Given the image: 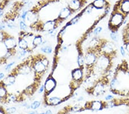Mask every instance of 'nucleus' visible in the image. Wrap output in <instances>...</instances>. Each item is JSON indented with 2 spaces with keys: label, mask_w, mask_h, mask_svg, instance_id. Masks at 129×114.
<instances>
[{
  "label": "nucleus",
  "mask_w": 129,
  "mask_h": 114,
  "mask_svg": "<svg viewBox=\"0 0 129 114\" xmlns=\"http://www.w3.org/2000/svg\"><path fill=\"white\" fill-rule=\"evenodd\" d=\"M114 59L115 58H113L110 56L105 54H99L94 66L91 70L88 78L91 77L99 78L107 74L111 70Z\"/></svg>",
  "instance_id": "1"
},
{
  "label": "nucleus",
  "mask_w": 129,
  "mask_h": 114,
  "mask_svg": "<svg viewBox=\"0 0 129 114\" xmlns=\"http://www.w3.org/2000/svg\"><path fill=\"white\" fill-rule=\"evenodd\" d=\"M111 72L95 80L92 86L85 89L86 92L88 95L94 97L104 96L107 90L109 89L110 81L113 76V73H111Z\"/></svg>",
  "instance_id": "2"
},
{
  "label": "nucleus",
  "mask_w": 129,
  "mask_h": 114,
  "mask_svg": "<svg viewBox=\"0 0 129 114\" xmlns=\"http://www.w3.org/2000/svg\"><path fill=\"white\" fill-rule=\"evenodd\" d=\"M127 18L116 8L113 7L108 21V28L110 31H118L123 26L124 20Z\"/></svg>",
  "instance_id": "3"
},
{
  "label": "nucleus",
  "mask_w": 129,
  "mask_h": 114,
  "mask_svg": "<svg viewBox=\"0 0 129 114\" xmlns=\"http://www.w3.org/2000/svg\"><path fill=\"white\" fill-rule=\"evenodd\" d=\"M32 63L33 55L29 56L25 60H23L21 63L18 64L10 72L14 74L17 77L18 76H29L33 72Z\"/></svg>",
  "instance_id": "4"
},
{
  "label": "nucleus",
  "mask_w": 129,
  "mask_h": 114,
  "mask_svg": "<svg viewBox=\"0 0 129 114\" xmlns=\"http://www.w3.org/2000/svg\"><path fill=\"white\" fill-rule=\"evenodd\" d=\"M99 54H105L115 58L117 54L115 43L106 39H101L98 48L95 50Z\"/></svg>",
  "instance_id": "5"
},
{
  "label": "nucleus",
  "mask_w": 129,
  "mask_h": 114,
  "mask_svg": "<svg viewBox=\"0 0 129 114\" xmlns=\"http://www.w3.org/2000/svg\"><path fill=\"white\" fill-rule=\"evenodd\" d=\"M56 86V81L51 76L48 77L44 84V100L47 99L50 96V95L53 91L55 90V88Z\"/></svg>",
  "instance_id": "6"
},
{
  "label": "nucleus",
  "mask_w": 129,
  "mask_h": 114,
  "mask_svg": "<svg viewBox=\"0 0 129 114\" xmlns=\"http://www.w3.org/2000/svg\"><path fill=\"white\" fill-rule=\"evenodd\" d=\"M4 44L8 51H11L16 54L18 43L16 38L14 36L8 34L5 40L4 41Z\"/></svg>",
  "instance_id": "7"
},
{
  "label": "nucleus",
  "mask_w": 129,
  "mask_h": 114,
  "mask_svg": "<svg viewBox=\"0 0 129 114\" xmlns=\"http://www.w3.org/2000/svg\"><path fill=\"white\" fill-rule=\"evenodd\" d=\"M114 7L116 8L126 17L129 16V0H118L114 4Z\"/></svg>",
  "instance_id": "8"
},
{
  "label": "nucleus",
  "mask_w": 129,
  "mask_h": 114,
  "mask_svg": "<svg viewBox=\"0 0 129 114\" xmlns=\"http://www.w3.org/2000/svg\"><path fill=\"white\" fill-rule=\"evenodd\" d=\"M88 1L89 0H71L68 3L67 7L74 13L84 8Z\"/></svg>",
  "instance_id": "9"
},
{
  "label": "nucleus",
  "mask_w": 129,
  "mask_h": 114,
  "mask_svg": "<svg viewBox=\"0 0 129 114\" xmlns=\"http://www.w3.org/2000/svg\"><path fill=\"white\" fill-rule=\"evenodd\" d=\"M93 7L96 10H105L106 8L111 7L107 0H94L91 3Z\"/></svg>",
  "instance_id": "10"
},
{
  "label": "nucleus",
  "mask_w": 129,
  "mask_h": 114,
  "mask_svg": "<svg viewBox=\"0 0 129 114\" xmlns=\"http://www.w3.org/2000/svg\"><path fill=\"white\" fill-rule=\"evenodd\" d=\"M74 13L71 11L69 8L68 7H64L60 10L59 14H58L57 18H59L60 20L63 21L64 22V21L68 19Z\"/></svg>",
  "instance_id": "11"
},
{
  "label": "nucleus",
  "mask_w": 129,
  "mask_h": 114,
  "mask_svg": "<svg viewBox=\"0 0 129 114\" xmlns=\"http://www.w3.org/2000/svg\"><path fill=\"white\" fill-rule=\"evenodd\" d=\"M16 78L17 77L10 72V73L8 75L5 77L3 79V80H1L2 82L6 87H10L14 85L16 82Z\"/></svg>",
  "instance_id": "12"
},
{
  "label": "nucleus",
  "mask_w": 129,
  "mask_h": 114,
  "mask_svg": "<svg viewBox=\"0 0 129 114\" xmlns=\"http://www.w3.org/2000/svg\"><path fill=\"white\" fill-rule=\"evenodd\" d=\"M18 47L20 50H28L29 53H32L33 50L32 49H30L29 46V43L26 41V39L21 36H18Z\"/></svg>",
  "instance_id": "13"
},
{
  "label": "nucleus",
  "mask_w": 129,
  "mask_h": 114,
  "mask_svg": "<svg viewBox=\"0 0 129 114\" xmlns=\"http://www.w3.org/2000/svg\"><path fill=\"white\" fill-rule=\"evenodd\" d=\"M43 36H41V35H35L33 38L32 43V49L34 50L36 49L37 47L39 46V45H42V43L43 42Z\"/></svg>",
  "instance_id": "14"
},
{
  "label": "nucleus",
  "mask_w": 129,
  "mask_h": 114,
  "mask_svg": "<svg viewBox=\"0 0 129 114\" xmlns=\"http://www.w3.org/2000/svg\"><path fill=\"white\" fill-rule=\"evenodd\" d=\"M110 37L111 40L115 43L119 42V35L118 34V31H110Z\"/></svg>",
  "instance_id": "15"
},
{
  "label": "nucleus",
  "mask_w": 129,
  "mask_h": 114,
  "mask_svg": "<svg viewBox=\"0 0 129 114\" xmlns=\"http://www.w3.org/2000/svg\"><path fill=\"white\" fill-rule=\"evenodd\" d=\"M40 50L42 53L47 54H50L52 53V49L51 47L48 46H44V47H41L40 48Z\"/></svg>",
  "instance_id": "16"
},
{
  "label": "nucleus",
  "mask_w": 129,
  "mask_h": 114,
  "mask_svg": "<svg viewBox=\"0 0 129 114\" xmlns=\"http://www.w3.org/2000/svg\"><path fill=\"white\" fill-rule=\"evenodd\" d=\"M103 27L101 26H96L93 31V35L94 36H98L102 32Z\"/></svg>",
  "instance_id": "17"
},
{
  "label": "nucleus",
  "mask_w": 129,
  "mask_h": 114,
  "mask_svg": "<svg viewBox=\"0 0 129 114\" xmlns=\"http://www.w3.org/2000/svg\"><path fill=\"white\" fill-rule=\"evenodd\" d=\"M40 105H41L40 101H37V100L35 101L30 105V108L32 109H36L37 108H38L40 106Z\"/></svg>",
  "instance_id": "18"
},
{
  "label": "nucleus",
  "mask_w": 129,
  "mask_h": 114,
  "mask_svg": "<svg viewBox=\"0 0 129 114\" xmlns=\"http://www.w3.org/2000/svg\"><path fill=\"white\" fill-rule=\"evenodd\" d=\"M19 26L21 31H25L26 28H28V26H27V24L25 22V21L23 20H20V23H19Z\"/></svg>",
  "instance_id": "19"
},
{
  "label": "nucleus",
  "mask_w": 129,
  "mask_h": 114,
  "mask_svg": "<svg viewBox=\"0 0 129 114\" xmlns=\"http://www.w3.org/2000/svg\"><path fill=\"white\" fill-rule=\"evenodd\" d=\"M8 33L4 30L0 31V43H4V41L7 36Z\"/></svg>",
  "instance_id": "20"
},
{
  "label": "nucleus",
  "mask_w": 129,
  "mask_h": 114,
  "mask_svg": "<svg viewBox=\"0 0 129 114\" xmlns=\"http://www.w3.org/2000/svg\"><path fill=\"white\" fill-rule=\"evenodd\" d=\"M29 53L28 50H20V51L18 52V59H21V58L24 57L27 54Z\"/></svg>",
  "instance_id": "21"
},
{
  "label": "nucleus",
  "mask_w": 129,
  "mask_h": 114,
  "mask_svg": "<svg viewBox=\"0 0 129 114\" xmlns=\"http://www.w3.org/2000/svg\"><path fill=\"white\" fill-rule=\"evenodd\" d=\"M119 50H120V53L121 55L122 56V57L123 58H125L126 57V55H127V51L124 49V47H123V45H120V47H119Z\"/></svg>",
  "instance_id": "22"
},
{
  "label": "nucleus",
  "mask_w": 129,
  "mask_h": 114,
  "mask_svg": "<svg viewBox=\"0 0 129 114\" xmlns=\"http://www.w3.org/2000/svg\"><path fill=\"white\" fill-rule=\"evenodd\" d=\"M123 45L126 50L127 53H128L129 55V40L123 41Z\"/></svg>",
  "instance_id": "23"
},
{
  "label": "nucleus",
  "mask_w": 129,
  "mask_h": 114,
  "mask_svg": "<svg viewBox=\"0 0 129 114\" xmlns=\"http://www.w3.org/2000/svg\"><path fill=\"white\" fill-rule=\"evenodd\" d=\"M28 12V10H24L23 11H22L21 14L20 15V17L22 19V20L25 21Z\"/></svg>",
  "instance_id": "24"
},
{
  "label": "nucleus",
  "mask_w": 129,
  "mask_h": 114,
  "mask_svg": "<svg viewBox=\"0 0 129 114\" xmlns=\"http://www.w3.org/2000/svg\"><path fill=\"white\" fill-rule=\"evenodd\" d=\"M7 26L10 29H15L17 27V26L15 24V22H8L7 24Z\"/></svg>",
  "instance_id": "25"
},
{
  "label": "nucleus",
  "mask_w": 129,
  "mask_h": 114,
  "mask_svg": "<svg viewBox=\"0 0 129 114\" xmlns=\"http://www.w3.org/2000/svg\"><path fill=\"white\" fill-rule=\"evenodd\" d=\"M14 64H15V62H14V61L10 62L9 64H8V65L6 66L5 67V69L6 71H9L10 68L12 67V66H13L14 65Z\"/></svg>",
  "instance_id": "26"
},
{
  "label": "nucleus",
  "mask_w": 129,
  "mask_h": 114,
  "mask_svg": "<svg viewBox=\"0 0 129 114\" xmlns=\"http://www.w3.org/2000/svg\"><path fill=\"white\" fill-rule=\"evenodd\" d=\"M7 111L8 113H13L16 111V107H10L9 108L7 109Z\"/></svg>",
  "instance_id": "27"
},
{
  "label": "nucleus",
  "mask_w": 129,
  "mask_h": 114,
  "mask_svg": "<svg viewBox=\"0 0 129 114\" xmlns=\"http://www.w3.org/2000/svg\"><path fill=\"white\" fill-rule=\"evenodd\" d=\"M114 98H115V96H114V95L113 94H109L107 95V96L105 97V100L106 101H110L112 100V99H113Z\"/></svg>",
  "instance_id": "28"
},
{
  "label": "nucleus",
  "mask_w": 129,
  "mask_h": 114,
  "mask_svg": "<svg viewBox=\"0 0 129 114\" xmlns=\"http://www.w3.org/2000/svg\"><path fill=\"white\" fill-rule=\"evenodd\" d=\"M48 34L51 37H55L56 36V30H53L49 31V32H48Z\"/></svg>",
  "instance_id": "29"
},
{
  "label": "nucleus",
  "mask_w": 129,
  "mask_h": 114,
  "mask_svg": "<svg viewBox=\"0 0 129 114\" xmlns=\"http://www.w3.org/2000/svg\"><path fill=\"white\" fill-rule=\"evenodd\" d=\"M44 90H45V87H44V84H42L40 86V88H39V94H40V93H42L43 92H44Z\"/></svg>",
  "instance_id": "30"
},
{
  "label": "nucleus",
  "mask_w": 129,
  "mask_h": 114,
  "mask_svg": "<svg viewBox=\"0 0 129 114\" xmlns=\"http://www.w3.org/2000/svg\"><path fill=\"white\" fill-rule=\"evenodd\" d=\"M68 47L66 46V45H65V46H63V47H62L61 49V51L63 52V53H64V52H66L68 50Z\"/></svg>",
  "instance_id": "31"
},
{
  "label": "nucleus",
  "mask_w": 129,
  "mask_h": 114,
  "mask_svg": "<svg viewBox=\"0 0 129 114\" xmlns=\"http://www.w3.org/2000/svg\"><path fill=\"white\" fill-rule=\"evenodd\" d=\"M5 28H6L5 24H0V31L4 30V29H5Z\"/></svg>",
  "instance_id": "32"
},
{
  "label": "nucleus",
  "mask_w": 129,
  "mask_h": 114,
  "mask_svg": "<svg viewBox=\"0 0 129 114\" xmlns=\"http://www.w3.org/2000/svg\"><path fill=\"white\" fill-rule=\"evenodd\" d=\"M5 78V74L4 73H0V81L3 80Z\"/></svg>",
  "instance_id": "33"
},
{
  "label": "nucleus",
  "mask_w": 129,
  "mask_h": 114,
  "mask_svg": "<svg viewBox=\"0 0 129 114\" xmlns=\"http://www.w3.org/2000/svg\"><path fill=\"white\" fill-rule=\"evenodd\" d=\"M45 114H52V111L50 110V109H48V110H47L46 112H45Z\"/></svg>",
  "instance_id": "34"
}]
</instances>
